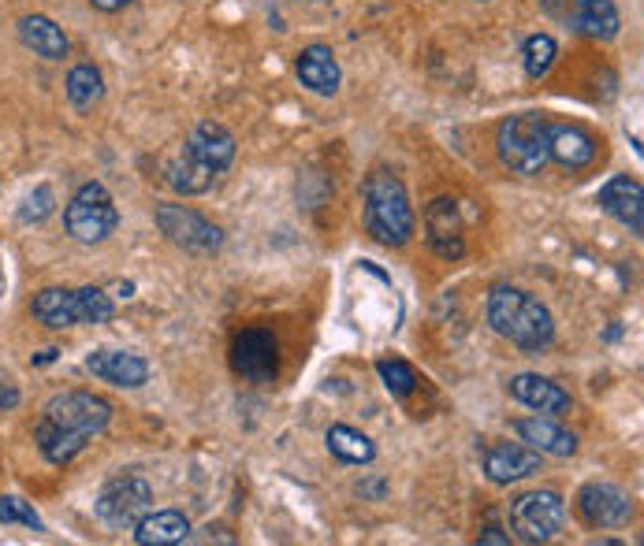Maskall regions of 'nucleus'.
Listing matches in <instances>:
<instances>
[{"instance_id": "28", "label": "nucleus", "mask_w": 644, "mask_h": 546, "mask_svg": "<svg viewBox=\"0 0 644 546\" xmlns=\"http://www.w3.org/2000/svg\"><path fill=\"white\" fill-rule=\"evenodd\" d=\"M377 372H380L384 387H388V394L399 398V402H407V398L418 391V372H413L407 361H399V357H391V361L384 357V361H377Z\"/></svg>"}, {"instance_id": "27", "label": "nucleus", "mask_w": 644, "mask_h": 546, "mask_svg": "<svg viewBox=\"0 0 644 546\" xmlns=\"http://www.w3.org/2000/svg\"><path fill=\"white\" fill-rule=\"evenodd\" d=\"M555 56H559V45L552 34H533L525 41L522 49V64H525V75L529 79H544L548 71L555 68Z\"/></svg>"}, {"instance_id": "2", "label": "nucleus", "mask_w": 644, "mask_h": 546, "mask_svg": "<svg viewBox=\"0 0 644 546\" xmlns=\"http://www.w3.org/2000/svg\"><path fill=\"white\" fill-rule=\"evenodd\" d=\"M488 323L525 353H540L555 342V320L548 306H540L533 293L518 287H495L488 293Z\"/></svg>"}, {"instance_id": "6", "label": "nucleus", "mask_w": 644, "mask_h": 546, "mask_svg": "<svg viewBox=\"0 0 644 546\" xmlns=\"http://www.w3.org/2000/svg\"><path fill=\"white\" fill-rule=\"evenodd\" d=\"M64 227L71 238L82 241V246H98V241H105L109 235H116L120 213H116L112 194L101 183H82L64 208Z\"/></svg>"}, {"instance_id": "15", "label": "nucleus", "mask_w": 644, "mask_h": 546, "mask_svg": "<svg viewBox=\"0 0 644 546\" xmlns=\"http://www.w3.org/2000/svg\"><path fill=\"white\" fill-rule=\"evenodd\" d=\"M86 372L101 383L123 387V391H134V387H142L150 380L145 357L131 353V350H93L86 357Z\"/></svg>"}, {"instance_id": "21", "label": "nucleus", "mask_w": 644, "mask_h": 546, "mask_svg": "<svg viewBox=\"0 0 644 546\" xmlns=\"http://www.w3.org/2000/svg\"><path fill=\"white\" fill-rule=\"evenodd\" d=\"M19 41H23L34 56H45V60H64L71 52L68 34L49 16H23L19 19Z\"/></svg>"}, {"instance_id": "34", "label": "nucleus", "mask_w": 644, "mask_h": 546, "mask_svg": "<svg viewBox=\"0 0 644 546\" xmlns=\"http://www.w3.org/2000/svg\"><path fill=\"white\" fill-rule=\"evenodd\" d=\"M481 543H511V535L500 532V528H484L481 532Z\"/></svg>"}, {"instance_id": "26", "label": "nucleus", "mask_w": 644, "mask_h": 546, "mask_svg": "<svg viewBox=\"0 0 644 546\" xmlns=\"http://www.w3.org/2000/svg\"><path fill=\"white\" fill-rule=\"evenodd\" d=\"M64 86H68L71 109H79V112H90L93 104L105 97V79H101V71L93 68V64H75V68H71Z\"/></svg>"}, {"instance_id": "13", "label": "nucleus", "mask_w": 644, "mask_h": 546, "mask_svg": "<svg viewBox=\"0 0 644 546\" xmlns=\"http://www.w3.org/2000/svg\"><path fill=\"white\" fill-rule=\"evenodd\" d=\"M596 202L607 216H615L630 235H637V238L644 235V190H641L637 178L611 175L607 183L600 186Z\"/></svg>"}, {"instance_id": "16", "label": "nucleus", "mask_w": 644, "mask_h": 546, "mask_svg": "<svg viewBox=\"0 0 644 546\" xmlns=\"http://www.w3.org/2000/svg\"><path fill=\"white\" fill-rule=\"evenodd\" d=\"M186 153H191L197 164L209 167L213 175H221L235 161V138H232V131L221 127V123L205 120V123H197L191 131V138H186Z\"/></svg>"}, {"instance_id": "1", "label": "nucleus", "mask_w": 644, "mask_h": 546, "mask_svg": "<svg viewBox=\"0 0 644 546\" xmlns=\"http://www.w3.org/2000/svg\"><path fill=\"white\" fill-rule=\"evenodd\" d=\"M109 420H112V405L101 394H90V391L57 394L38 420L34 443L49 465L64 468L90 446L93 435L105 432Z\"/></svg>"}, {"instance_id": "7", "label": "nucleus", "mask_w": 644, "mask_h": 546, "mask_svg": "<svg viewBox=\"0 0 644 546\" xmlns=\"http://www.w3.org/2000/svg\"><path fill=\"white\" fill-rule=\"evenodd\" d=\"M566 524V502L555 491H525L511 502V532L522 543H552Z\"/></svg>"}, {"instance_id": "19", "label": "nucleus", "mask_w": 644, "mask_h": 546, "mask_svg": "<svg viewBox=\"0 0 644 546\" xmlns=\"http://www.w3.org/2000/svg\"><path fill=\"white\" fill-rule=\"evenodd\" d=\"M548 156L563 167H585L596 161V138L574 123H552L548 127Z\"/></svg>"}, {"instance_id": "3", "label": "nucleus", "mask_w": 644, "mask_h": 546, "mask_svg": "<svg viewBox=\"0 0 644 546\" xmlns=\"http://www.w3.org/2000/svg\"><path fill=\"white\" fill-rule=\"evenodd\" d=\"M361 197H366L369 235L384 241V246H407L413 238L418 219H413V205H410V194H407V186H402V178L380 167V172H372L366 178Z\"/></svg>"}, {"instance_id": "33", "label": "nucleus", "mask_w": 644, "mask_h": 546, "mask_svg": "<svg viewBox=\"0 0 644 546\" xmlns=\"http://www.w3.org/2000/svg\"><path fill=\"white\" fill-rule=\"evenodd\" d=\"M98 12H123V8L131 4V0H90Z\"/></svg>"}, {"instance_id": "8", "label": "nucleus", "mask_w": 644, "mask_h": 546, "mask_svg": "<svg viewBox=\"0 0 644 546\" xmlns=\"http://www.w3.org/2000/svg\"><path fill=\"white\" fill-rule=\"evenodd\" d=\"M93 509L109 528H134L153 509V487L142 476H116L101 487Z\"/></svg>"}, {"instance_id": "18", "label": "nucleus", "mask_w": 644, "mask_h": 546, "mask_svg": "<svg viewBox=\"0 0 644 546\" xmlns=\"http://www.w3.org/2000/svg\"><path fill=\"white\" fill-rule=\"evenodd\" d=\"M295 75L309 93H317V97H331V93L339 90V79H343L336 52H331L328 45H309V49L298 52Z\"/></svg>"}, {"instance_id": "12", "label": "nucleus", "mask_w": 644, "mask_h": 546, "mask_svg": "<svg viewBox=\"0 0 644 546\" xmlns=\"http://www.w3.org/2000/svg\"><path fill=\"white\" fill-rule=\"evenodd\" d=\"M540 465H544V454L529 443H495V446H488V454H484V476L492 480L495 487H511L518 480L536 476Z\"/></svg>"}, {"instance_id": "23", "label": "nucleus", "mask_w": 644, "mask_h": 546, "mask_svg": "<svg viewBox=\"0 0 644 546\" xmlns=\"http://www.w3.org/2000/svg\"><path fill=\"white\" fill-rule=\"evenodd\" d=\"M619 8L611 0H577V16H574V30L592 41H611L619 38Z\"/></svg>"}, {"instance_id": "32", "label": "nucleus", "mask_w": 644, "mask_h": 546, "mask_svg": "<svg viewBox=\"0 0 644 546\" xmlns=\"http://www.w3.org/2000/svg\"><path fill=\"white\" fill-rule=\"evenodd\" d=\"M16 405H19V387L4 375V380H0V413H8V409H16Z\"/></svg>"}, {"instance_id": "20", "label": "nucleus", "mask_w": 644, "mask_h": 546, "mask_svg": "<svg viewBox=\"0 0 644 546\" xmlns=\"http://www.w3.org/2000/svg\"><path fill=\"white\" fill-rule=\"evenodd\" d=\"M514 432L522 435L533 450H540V454H552V457H574L577 454V435L566 432V427H559L555 420L544 416V413L518 420Z\"/></svg>"}, {"instance_id": "22", "label": "nucleus", "mask_w": 644, "mask_h": 546, "mask_svg": "<svg viewBox=\"0 0 644 546\" xmlns=\"http://www.w3.org/2000/svg\"><path fill=\"white\" fill-rule=\"evenodd\" d=\"M186 535H191V521H186L180 509H157V513L150 509L139 524H134V543L139 546L183 543Z\"/></svg>"}, {"instance_id": "17", "label": "nucleus", "mask_w": 644, "mask_h": 546, "mask_svg": "<svg viewBox=\"0 0 644 546\" xmlns=\"http://www.w3.org/2000/svg\"><path fill=\"white\" fill-rule=\"evenodd\" d=\"M511 394L522 405L533 409V413H544V416H563V413H570V405H574L563 387H559L555 380H544V375H536V372L514 375Z\"/></svg>"}, {"instance_id": "9", "label": "nucleus", "mask_w": 644, "mask_h": 546, "mask_svg": "<svg viewBox=\"0 0 644 546\" xmlns=\"http://www.w3.org/2000/svg\"><path fill=\"white\" fill-rule=\"evenodd\" d=\"M157 227L161 235L183 246L186 254H216L224 246V230L209 224L202 213H194L191 205H157Z\"/></svg>"}, {"instance_id": "35", "label": "nucleus", "mask_w": 644, "mask_h": 546, "mask_svg": "<svg viewBox=\"0 0 644 546\" xmlns=\"http://www.w3.org/2000/svg\"><path fill=\"white\" fill-rule=\"evenodd\" d=\"M49 361H57V350H45L41 357H34V364H49Z\"/></svg>"}, {"instance_id": "30", "label": "nucleus", "mask_w": 644, "mask_h": 546, "mask_svg": "<svg viewBox=\"0 0 644 546\" xmlns=\"http://www.w3.org/2000/svg\"><path fill=\"white\" fill-rule=\"evenodd\" d=\"M57 208V194L53 186H38L34 194H27L23 208H19V224H45Z\"/></svg>"}, {"instance_id": "29", "label": "nucleus", "mask_w": 644, "mask_h": 546, "mask_svg": "<svg viewBox=\"0 0 644 546\" xmlns=\"http://www.w3.org/2000/svg\"><path fill=\"white\" fill-rule=\"evenodd\" d=\"M0 524H23V528H30V532L45 528L41 517L34 513V506L19 495H0Z\"/></svg>"}, {"instance_id": "11", "label": "nucleus", "mask_w": 644, "mask_h": 546, "mask_svg": "<svg viewBox=\"0 0 644 546\" xmlns=\"http://www.w3.org/2000/svg\"><path fill=\"white\" fill-rule=\"evenodd\" d=\"M577 513L589 528H622L633 517V498L615 483H585L577 495Z\"/></svg>"}, {"instance_id": "4", "label": "nucleus", "mask_w": 644, "mask_h": 546, "mask_svg": "<svg viewBox=\"0 0 644 546\" xmlns=\"http://www.w3.org/2000/svg\"><path fill=\"white\" fill-rule=\"evenodd\" d=\"M30 312H34L38 323L53 331H64V328H101V323L112 320V298L105 290L98 287H79V290H68V287H45L34 293L30 301Z\"/></svg>"}, {"instance_id": "31", "label": "nucleus", "mask_w": 644, "mask_h": 546, "mask_svg": "<svg viewBox=\"0 0 644 546\" xmlns=\"http://www.w3.org/2000/svg\"><path fill=\"white\" fill-rule=\"evenodd\" d=\"M540 8H544V16H548V19H555V23L574 27L577 0H540Z\"/></svg>"}, {"instance_id": "14", "label": "nucleus", "mask_w": 644, "mask_h": 546, "mask_svg": "<svg viewBox=\"0 0 644 546\" xmlns=\"http://www.w3.org/2000/svg\"><path fill=\"white\" fill-rule=\"evenodd\" d=\"M425 238H429L432 254L443 260H459L466 254L462 241V219H459V202L451 197H436L425 213Z\"/></svg>"}, {"instance_id": "5", "label": "nucleus", "mask_w": 644, "mask_h": 546, "mask_svg": "<svg viewBox=\"0 0 644 546\" xmlns=\"http://www.w3.org/2000/svg\"><path fill=\"white\" fill-rule=\"evenodd\" d=\"M548 127H552V120L540 112H522L503 120L500 138H495L500 161L518 175H540L552 161L548 156Z\"/></svg>"}, {"instance_id": "25", "label": "nucleus", "mask_w": 644, "mask_h": 546, "mask_svg": "<svg viewBox=\"0 0 644 546\" xmlns=\"http://www.w3.org/2000/svg\"><path fill=\"white\" fill-rule=\"evenodd\" d=\"M213 172L205 164H197L191 153H183V156H175V161L164 167V183L172 186L175 194H183V197H194V194H205L213 186Z\"/></svg>"}, {"instance_id": "24", "label": "nucleus", "mask_w": 644, "mask_h": 546, "mask_svg": "<svg viewBox=\"0 0 644 546\" xmlns=\"http://www.w3.org/2000/svg\"><path fill=\"white\" fill-rule=\"evenodd\" d=\"M325 439H328L331 457H339L343 465H372V457H377V446H372V439L361 435L358 427L331 424Z\"/></svg>"}, {"instance_id": "10", "label": "nucleus", "mask_w": 644, "mask_h": 546, "mask_svg": "<svg viewBox=\"0 0 644 546\" xmlns=\"http://www.w3.org/2000/svg\"><path fill=\"white\" fill-rule=\"evenodd\" d=\"M232 369L251 383H276L279 342L268 328H246L232 342Z\"/></svg>"}]
</instances>
